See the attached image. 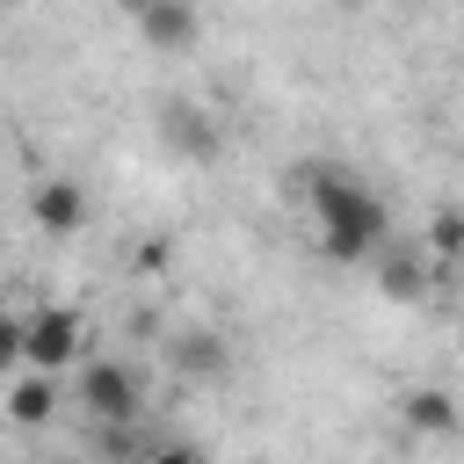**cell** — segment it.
<instances>
[{
	"label": "cell",
	"mask_w": 464,
	"mask_h": 464,
	"mask_svg": "<svg viewBox=\"0 0 464 464\" xmlns=\"http://www.w3.org/2000/svg\"><path fill=\"white\" fill-rule=\"evenodd\" d=\"M29 218H36V232L72 239V232H87V188H80L72 174H44V181L29 188Z\"/></svg>",
	"instance_id": "5"
},
{
	"label": "cell",
	"mask_w": 464,
	"mask_h": 464,
	"mask_svg": "<svg viewBox=\"0 0 464 464\" xmlns=\"http://www.w3.org/2000/svg\"><path fill=\"white\" fill-rule=\"evenodd\" d=\"M377 283H384V297H399V304L428 297V268H420V254H399V246L377 254Z\"/></svg>",
	"instance_id": "9"
},
{
	"label": "cell",
	"mask_w": 464,
	"mask_h": 464,
	"mask_svg": "<svg viewBox=\"0 0 464 464\" xmlns=\"http://www.w3.org/2000/svg\"><path fill=\"white\" fill-rule=\"evenodd\" d=\"M160 145L174 160L203 167V160H218V116L203 102H160Z\"/></svg>",
	"instance_id": "4"
},
{
	"label": "cell",
	"mask_w": 464,
	"mask_h": 464,
	"mask_svg": "<svg viewBox=\"0 0 464 464\" xmlns=\"http://www.w3.org/2000/svg\"><path fill=\"white\" fill-rule=\"evenodd\" d=\"M399 420H406V435H457L464 413L442 384H413V392H399Z\"/></svg>",
	"instance_id": "7"
},
{
	"label": "cell",
	"mask_w": 464,
	"mask_h": 464,
	"mask_svg": "<svg viewBox=\"0 0 464 464\" xmlns=\"http://www.w3.org/2000/svg\"><path fill=\"white\" fill-rule=\"evenodd\" d=\"M72 406L94 420V428H130L145 413V377L116 355H87L80 362V384H72Z\"/></svg>",
	"instance_id": "2"
},
{
	"label": "cell",
	"mask_w": 464,
	"mask_h": 464,
	"mask_svg": "<svg viewBox=\"0 0 464 464\" xmlns=\"http://www.w3.org/2000/svg\"><path fill=\"white\" fill-rule=\"evenodd\" d=\"M138 36L152 51H188L203 36V14H196V0H160L152 14H138Z\"/></svg>",
	"instance_id": "8"
},
{
	"label": "cell",
	"mask_w": 464,
	"mask_h": 464,
	"mask_svg": "<svg viewBox=\"0 0 464 464\" xmlns=\"http://www.w3.org/2000/svg\"><path fill=\"white\" fill-rule=\"evenodd\" d=\"M116 7H123V14H130V22H138V14H152V7H160V0H116Z\"/></svg>",
	"instance_id": "12"
},
{
	"label": "cell",
	"mask_w": 464,
	"mask_h": 464,
	"mask_svg": "<svg viewBox=\"0 0 464 464\" xmlns=\"http://www.w3.org/2000/svg\"><path fill=\"white\" fill-rule=\"evenodd\" d=\"M428 254L435 261H457L464 254V210H435L428 218Z\"/></svg>",
	"instance_id": "10"
},
{
	"label": "cell",
	"mask_w": 464,
	"mask_h": 464,
	"mask_svg": "<svg viewBox=\"0 0 464 464\" xmlns=\"http://www.w3.org/2000/svg\"><path fill=\"white\" fill-rule=\"evenodd\" d=\"M145 464H203V450H196V442H160Z\"/></svg>",
	"instance_id": "11"
},
{
	"label": "cell",
	"mask_w": 464,
	"mask_h": 464,
	"mask_svg": "<svg viewBox=\"0 0 464 464\" xmlns=\"http://www.w3.org/2000/svg\"><path fill=\"white\" fill-rule=\"evenodd\" d=\"M80 362H87V319H80L72 304H44V312H29V326H22V362H14V370L65 377V370H80Z\"/></svg>",
	"instance_id": "3"
},
{
	"label": "cell",
	"mask_w": 464,
	"mask_h": 464,
	"mask_svg": "<svg viewBox=\"0 0 464 464\" xmlns=\"http://www.w3.org/2000/svg\"><path fill=\"white\" fill-rule=\"evenodd\" d=\"M7 420H14V428H51V420H58V377L14 370V384H7Z\"/></svg>",
	"instance_id": "6"
},
{
	"label": "cell",
	"mask_w": 464,
	"mask_h": 464,
	"mask_svg": "<svg viewBox=\"0 0 464 464\" xmlns=\"http://www.w3.org/2000/svg\"><path fill=\"white\" fill-rule=\"evenodd\" d=\"M290 181H297V196H304V210H312V232H319V254H326V261L355 268V261H377V254L392 246V210H384V196H377L355 167L304 160Z\"/></svg>",
	"instance_id": "1"
},
{
	"label": "cell",
	"mask_w": 464,
	"mask_h": 464,
	"mask_svg": "<svg viewBox=\"0 0 464 464\" xmlns=\"http://www.w3.org/2000/svg\"><path fill=\"white\" fill-rule=\"evenodd\" d=\"M348 7H362V0H348Z\"/></svg>",
	"instance_id": "13"
}]
</instances>
